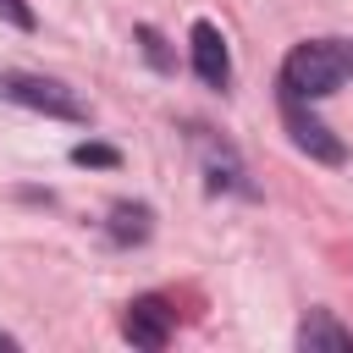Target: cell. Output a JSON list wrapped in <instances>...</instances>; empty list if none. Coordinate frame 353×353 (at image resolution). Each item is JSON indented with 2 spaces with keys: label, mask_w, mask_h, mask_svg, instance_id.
I'll return each mask as SVG.
<instances>
[{
  "label": "cell",
  "mask_w": 353,
  "mask_h": 353,
  "mask_svg": "<svg viewBox=\"0 0 353 353\" xmlns=\"http://www.w3.org/2000/svg\"><path fill=\"white\" fill-rule=\"evenodd\" d=\"M347 72H353V50L336 44V39H314V44H298L281 61V88L298 94V99H325L347 83Z\"/></svg>",
  "instance_id": "cell-1"
},
{
  "label": "cell",
  "mask_w": 353,
  "mask_h": 353,
  "mask_svg": "<svg viewBox=\"0 0 353 353\" xmlns=\"http://www.w3.org/2000/svg\"><path fill=\"white\" fill-rule=\"evenodd\" d=\"M0 99L22 105V110H44L55 121H88V105L55 83V77H39V72H0Z\"/></svg>",
  "instance_id": "cell-2"
},
{
  "label": "cell",
  "mask_w": 353,
  "mask_h": 353,
  "mask_svg": "<svg viewBox=\"0 0 353 353\" xmlns=\"http://www.w3.org/2000/svg\"><path fill=\"white\" fill-rule=\"evenodd\" d=\"M281 121H287L292 143H298L309 160H320V165H342V160H347L342 138H336L320 116H309V110H303V99H298V94H287V88H281Z\"/></svg>",
  "instance_id": "cell-3"
},
{
  "label": "cell",
  "mask_w": 353,
  "mask_h": 353,
  "mask_svg": "<svg viewBox=\"0 0 353 353\" xmlns=\"http://www.w3.org/2000/svg\"><path fill=\"white\" fill-rule=\"evenodd\" d=\"M121 331H127L132 347H149V353L165 347V342H171V309H165V298H132Z\"/></svg>",
  "instance_id": "cell-4"
},
{
  "label": "cell",
  "mask_w": 353,
  "mask_h": 353,
  "mask_svg": "<svg viewBox=\"0 0 353 353\" xmlns=\"http://www.w3.org/2000/svg\"><path fill=\"white\" fill-rule=\"evenodd\" d=\"M193 72L210 88H226L232 83V55H226V39H221L215 22H193Z\"/></svg>",
  "instance_id": "cell-5"
},
{
  "label": "cell",
  "mask_w": 353,
  "mask_h": 353,
  "mask_svg": "<svg viewBox=\"0 0 353 353\" xmlns=\"http://www.w3.org/2000/svg\"><path fill=\"white\" fill-rule=\"evenodd\" d=\"M298 347H309V353H320V347H331V353H347L353 347V331H342L325 309H314L303 325H298Z\"/></svg>",
  "instance_id": "cell-6"
},
{
  "label": "cell",
  "mask_w": 353,
  "mask_h": 353,
  "mask_svg": "<svg viewBox=\"0 0 353 353\" xmlns=\"http://www.w3.org/2000/svg\"><path fill=\"white\" fill-rule=\"evenodd\" d=\"M110 237L116 243H143L149 237V210L143 204H116L110 210Z\"/></svg>",
  "instance_id": "cell-7"
},
{
  "label": "cell",
  "mask_w": 353,
  "mask_h": 353,
  "mask_svg": "<svg viewBox=\"0 0 353 353\" xmlns=\"http://www.w3.org/2000/svg\"><path fill=\"white\" fill-rule=\"evenodd\" d=\"M72 165H105V171H110V165H121V154H116L110 143H77V149H72Z\"/></svg>",
  "instance_id": "cell-8"
},
{
  "label": "cell",
  "mask_w": 353,
  "mask_h": 353,
  "mask_svg": "<svg viewBox=\"0 0 353 353\" xmlns=\"http://www.w3.org/2000/svg\"><path fill=\"white\" fill-rule=\"evenodd\" d=\"M0 22H11V28H22V33H33V28H39V17H33V6H28V0H0Z\"/></svg>",
  "instance_id": "cell-9"
},
{
  "label": "cell",
  "mask_w": 353,
  "mask_h": 353,
  "mask_svg": "<svg viewBox=\"0 0 353 353\" xmlns=\"http://www.w3.org/2000/svg\"><path fill=\"white\" fill-rule=\"evenodd\" d=\"M138 44H143V55H149L160 72H171V50H165V39H160L154 28H138Z\"/></svg>",
  "instance_id": "cell-10"
},
{
  "label": "cell",
  "mask_w": 353,
  "mask_h": 353,
  "mask_svg": "<svg viewBox=\"0 0 353 353\" xmlns=\"http://www.w3.org/2000/svg\"><path fill=\"white\" fill-rule=\"evenodd\" d=\"M11 347H17V336H0V353H11Z\"/></svg>",
  "instance_id": "cell-11"
}]
</instances>
